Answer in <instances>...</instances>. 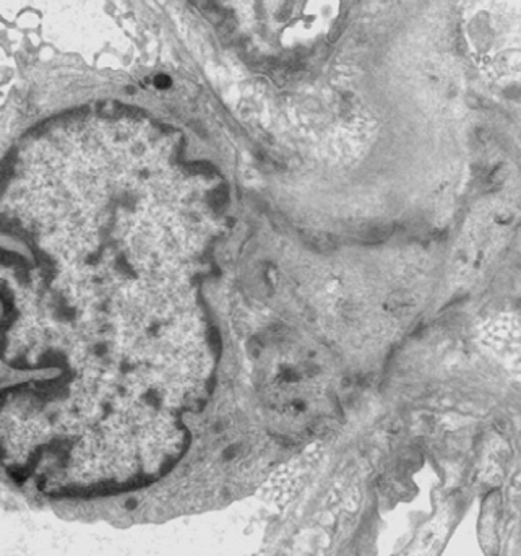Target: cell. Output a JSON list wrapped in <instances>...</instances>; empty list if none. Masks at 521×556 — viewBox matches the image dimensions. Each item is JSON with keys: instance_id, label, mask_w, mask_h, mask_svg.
<instances>
[{"instance_id": "1", "label": "cell", "mask_w": 521, "mask_h": 556, "mask_svg": "<svg viewBox=\"0 0 521 556\" xmlns=\"http://www.w3.org/2000/svg\"><path fill=\"white\" fill-rule=\"evenodd\" d=\"M248 28L278 33L299 13L304 0H227Z\"/></svg>"}, {"instance_id": "2", "label": "cell", "mask_w": 521, "mask_h": 556, "mask_svg": "<svg viewBox=\"0 0 521 556\" xmlns=\"http://www.w3.org/2000/svg\"><path fill=\"white\" fill-rule=\"evenodd\" d=\"M503 181H505V172H503L502 168H501V170L492 171V175L489 176V184H492V186H501Z\"/></svg>"}, {"instance_id": "3", "label": "cell", "mask_w": 521, "mask_h": 556, "mask_svg": "<svg viewBox=\"0 0 521 556\" xmlns=\"http://www.w3.org/2000/svg\"><path fill=\"white\" fill-rule=\"evenodd\" d=\"M520 303H521V301H520Z\"/></svg>"}]
</instances>
